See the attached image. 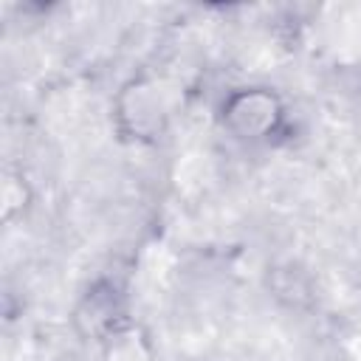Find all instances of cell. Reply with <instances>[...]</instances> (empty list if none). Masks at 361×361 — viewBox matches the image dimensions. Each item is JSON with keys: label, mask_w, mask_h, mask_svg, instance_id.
Instances as JSON below:
<instances>
[{"label": "cell", "mask_w": 361, "mask_h": 361, "mask_svg": "<svg viewBox=\"0 0 361 361\" xmlns=\"http://www.w3.org/2000/svg\"><path fill=\"white\" fill-rule=\"evenodd\" d=\"M223 113H226L223 116L226 124L240 138H265L276 130V124L282 118L279 99L268 90H259V87L237 90L234 96H228Z\"/></svg>", "instance_id": "1"}]
</instances>
